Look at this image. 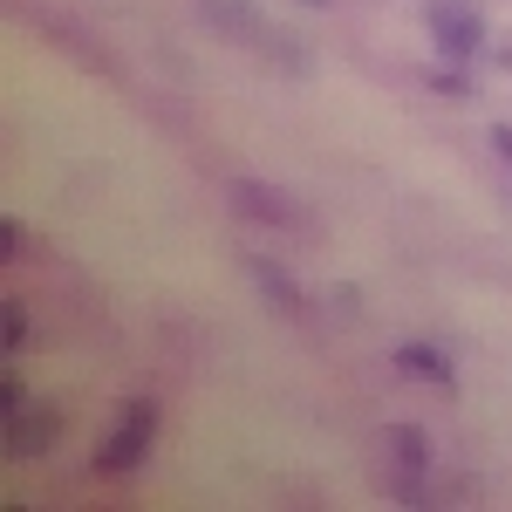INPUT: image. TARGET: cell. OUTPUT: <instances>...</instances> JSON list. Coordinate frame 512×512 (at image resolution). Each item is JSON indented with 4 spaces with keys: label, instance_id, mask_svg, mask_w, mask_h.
<instances>
[{
    "label": "cell",
    "instance_id": "cell-2",
    "mask_svg": "<svg viewBox=\"0 0 512 512\" xmlns=\"http://www.w3.org/2000/svg\"><path fill=\"white\" fill-rule=\"evenodd\" d=\"M0 444H7V458L14 465H35V458H48L55 451V437H62V417L41 403V396H28L14 376H7V390H0Z\"/></svg>",
    "mask_w": 512,
    "mask_h": 512
},
{
    "label": "cell",
    "instance_id": "cell-12",
    "mask_svg": "<svg viewBox=\"0 0 512 512\" xmlns=\"http://www.w3.org/2000/svg\"><path fill=\"white\" fill-rule=\"evenodd\" d=\"M308 7H328V0H308Z\"/></svg>",
    "mask_w": 512,
    "mask_h": 512
},
{
    "label": "cell",
    "instance_id": "cell-11",
    "mask_svg": "<svg viewBox=\"0 0 512 512\" xmlns=\"http://www.w3.org/2000/svg\"><path fill=\"white\" fill-rule=\"evenodd\" d=\"M492 151L512 164V123H492Z\"/></svg>",
    "mask_w": 512,
    "mask_h": 512
},
{
    "label": "cell",
    "instance_id": "cell-6",
    "mask_svg": "<svg viewBox=\"0 0 512 512\" xmlns=\"http://www.w3.org/2000/svg\"><path fill=\"white\" fill-rule=\"evenodd\" d=\"M246 274H253V287L274 301V315H287V321H308V294L287 280V267H274L267 253H246Z\"/></svg>",
    "mask_w": 512,
    "mask_h": 512
},
{
    "label": "cell",
    "instance_id": "cell-10",
    "mask_svg": "<svg viewBox=\"0 0 512 512\" xmlns=\"http://www.w3.org/2000/svg\"><path fill=\"white\" fill-rule=\"evenodd\" d=\"M28 349V301H7V355Z\"/></svg>",
    "mask_w": 512,
    "mask_h": 512
},
{
    "label": "cell",
    "instance_id": "cell-9",
    "mask_svg": "<svg viewBox=\"0 0 512 512\" xmlns=\"http://www.w3.org/2000/svg\"><path fill=\"white\" fill-rule=\"evenodd\" d=\"M424 89H437V96H472V76H465V62H444V69H431Z\"/></svg>",
    "mask_w": 512,
    "mask_h": 512
},
{
    "label": "cell",
    "instance_id": "cell-3",
    "mask_svg": "<svg viewBox=\"0 0 512 512\" xmlns=\"http://www.w3.org/2000/svg\"><path fill=\"white\" fill-rule=\"evenodd\" d=\"M424 28H431V48L444 62L472 69L478 55H485V14H478V0H424Z\"/></svg>",
    "mask_w": 512,
    "mask_h": 512
},
{
    "label": "cell",
    "instance_id": "cell-7",
    "mask_svg": "<svg viewBox=\"0 0 512 512\" xmlns=\"http://www.w3.org/2000/svg\"><path fill=\"white\" fill-rule=\"evenodd\" d=\"M396 369H403V376H410V383H431V390H458V369H451V355L444 349H431V342H403V349H396Z\"/></svg>",
    "mask_w": 512,
    "mask_h": 512
},
{
    "label": "cell",
    "instance_id": "cell-5",
    "mask_svg": "<svg viewBox=\"0 0 512 512\" xmlns=\"http://www.w3.org/2000/svg\"><path fill=\"white\" fill-rule=\"evenodd\" d=\"M383 451H390L396 499L417 506V499H424V478H431V437L417 431V424H383Z\"/></svg>",
    "mask_w": 512,
    "mask_h": 512
},
{
    "label": "cell",
    "instance_id": "cell-1",
    "mask_svg": "<svg viewBox=\"0 0 512 512\" xmlns=\"http://www.w3.org/2000/svg\"><path fill=\"white\" fill-rule=\"evenodd\" d=\"M151 437H158V410H151L144 396H130L117 417H110V431L96 437L89 472H96V478H130L144 458H151Z\"/></svg>",
    "mask_w": 512,
    "mask_h": 512
},
{
    "label": "cell",
    "instance_id": "cell-8",
    "mask_svg": "<svg viewBox=\"0 0 512 512\" xmlns=\"http://www.w3.org/2000/svg\"><path fill=\"white\" fill-rule=\"evenodd\" d=\"M0 253H7V260H35V253H41V239L28 233L21 219H7V226H0Z\"/></svg>",
    "mask_w": 512,
    "mask_h": 512
},
{
    "label": "cell",
    "instance_id": "cell-4",
    "mask_svg": "<svg viewBox=\"0 0 512 512\" xmlns=\"http://www.w3.org/2000/svg\"><path fill=\"white\" fill-rule=\"evenodd\" d=\"M226 192H233L239 219H253V226H267V233H301V239L321 233V219H308V212L294 205V192H280V185H267V178H233Z\"/></svg>",
    "mask_w": 512,
    "mask_h": 512
}]
</instances>
